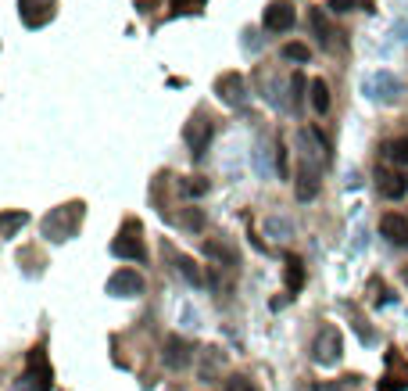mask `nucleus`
I'll use <instances>...</instances> for the list:
<instances>
[{"mask_svg": "<svg viewBox=\"0 0 408 391\" xmlns=\"http://www.w3.org/2000/svg\"><path fill=\"white\" fill-rule=\"evenodd\" d=\"M308 22H312V29H315V36H319V44L330 47V44H333V29H330V22H326V15L315 8V11H308Z\"/></svg>", "mask_w": 408, "mask_h": 391, "instance_id": "obj_16", "label": "nucleus"}, {"mask_svg": "<svg viewBox=\"0 0 408 391\" xmlns=\"http://www.w3.org/2000/svg\"><path fill=\"white\" fill-rule=\"evenodd\" d=\"M26 212H21V209H15V212H0V234H4V237H15L18 230H21V226H26Z\"/></svg>", "mask_w": 408, "mask_h": 391, "instance_id": "obj_17", "label": "nucleus"}, {"mask_svg": "<svg viewBox=\"0 0 408 391\" xmlns=\"http://www.w3.org/2000/svg\"><path fill=\"white\" fill-rule=\"evenodd\" d=\"M340 352H344L340 331H337V327H322V331L315 334V341H312V359L319 366H333L340 359Z\"/></svg>", "mask_w": 408, "mask_h": 391, "instance_id": "obj_4", "label": "nucleus"}, {"mask_svg": "<svg viewBox=\"0 0 408 391\" xmlns=\"http://www.w3.org/2000/svg\"><path fill=\"white\" fill-rule=\"evenodd\" d=\"M18 15L29 29H39L43 22H51L54 15V0H18Z\"/></svg>", "mask_w": 408, "mask_h": 391, "instance_id": "obj_10", "label": "nucleus"}, {"mask_svg": "<svg viewBox=\"0 0 408 391\" xmlns=\"http://www.w3.org/2000/svg\"><path fill=\"white\" fill-rule=\"evenodd\" d=\"M376 187L387 201H401L408 194V176L401 169H376Z\"/></svg>", "mask_w": 408, "mask_h": 391, "instance_id": "obj_9", "label": "nucleus"}, {"mask_svg": "<svg viewBox=\"0 0 408 391\" xmlns=\"http://www.w3.org/2000/svg\"><path fill=\"white\" fill-rule=\"evenodd\" d=\"M283 58H287V61H308L312 51H308L305 44H283Z\"/></svg>", "mask_w": 408, "mask_h": 391, "instance_id": "obj_21", "label": "nucleus"}, {"mask_svg": "<svg viewBox=\"0 0 408 391\" xmlns=\"http://www.w3.org/2000/svg\"><path fill=\"white\" fill-rule=\"evenodd\" d=\"M215 90H219V101H222V105H229V108H240L244 101H247V83H244L240 72H226V76H219Z\"/></svg>", "mask_w": 408, "mask_h": 391, "instance_id": "obj_7", "label": "nucleus"}, {"mask_svg": "<svg viewBox=\"0 0 408 391\" xmlns=\"http://www.w3.org/2000/svg\"><path fill=\"white\" fill-rule=\"evenodd\" d=\"M290 90H294V105H297L301 94H305V76H294V79H290Z\"/></svg>", "mask_w": 408, "mask_h": 391, "instance_id": "obj_27", "label": "nucleus"}, {"mask_svg": "<svg viewBox=\"0 0 408 391\" xmlns=\"http://www.w3.org/2000/svg\"><path fill=\"white\" fill-rule=\"evenodd\" d=\"M172 4H176V11H197L204 0H172Z\"/></svg>", "mask_w": 408, "mask_h": 391, "instance_id": "obj_29", "label": "nucleus"}, {"mask_svg": "<svg viewBox=\"0 0 408 391\" xmlns=\"http://www.w3.org/2000/svg\"><path fill=\"white\" fill-rule=\"evenodd\" d=\"M276 169H279V176H287V148L283 144L276 148Z\"/></svg>", "mask_w": 408, "mask_h": 391, "instance_id": "obj_26", "label": "nucleus"}, {"mask_svg": "<svg viewBox=\"0 0 408 391\" xmlns=\"http://www.w3.org/2000/svg\"><path fill=\"white\" fill-rule=\"evenodd\" d=\"M26 381L33 391H51L54 384V374H51V363L43 356V348H33L29 352V363H26Z\"/></svg>", "mask_w": 408, "mask_h": 391, "instance_id": "obj_5", "label": "nucleus"}, {"mask_svg": "<svg viewBox=\"0 0 408 391\" xmlns=\"http://www.w3.org/2000/svg\"><path fill=\"white\" fill-rule=\"evenodd\" d=\"M112 255L115 259H133V262H143L147 259V248H143V237H140V223L136 219H125L118 237L112 241Z\"/></svg>", "mask_w": 408, "mask_h": 391, "instance_id": "obj_2", "label": "nucleus"}, {"mask_svg": "<svg viewBox=\"0 0 408 391\" xmlns=\"http://www.w3.org/2000/svg\"><path fill=\"white\" fill-rule=\"evenodd\" d=\"M226 391H254V384L247 377H229L226 381Z\"/></svg>", "mask_w": 408, "mask_h": 391, "instance_id": "obj_24", "label": "nucleus"}, {"mask_svg": "<svg viewBox=\"0 0 408 391\" xmlns=\"http://www.w3.org/2000/svg\"><path fill=\"white\" fill-rule=\"evenodd\" d=\"M143 277L136 270H118L107 277V295H115V298H140L143 295Z\"/></svg>", "mask_w": 408, "mask_h": 391, "instance_id": "obj_6", "label": "nucleus"}, {"mask_svg": "<svg viewBox=\"0 0 408 391\" xmlns=\"http://www.w3.org/2000/svg\"><path fill=\"white\" fill-rule=\"evenodd\" d=\"M358 8V0H330V11L333 15H348V11H355Z\"/></svg>", "mask_w": 408, "mask_h": 391, "instance_id": "obj_23", "label": "nucleus"}, {"mask_svg": "<svg viewBox=\"0 0 408 391\" xmlns=\"http://www.w3.org/2000/svg\"><path fill=\"white\" fill-rule=\"evenodd\" d=\"M365 94L376 97V101H398L401 94V83L391 76V72H376L373 79H365Z\"/></svg>", "mask_w": 408, "mask_h": 391, "instance_id": "obj_12", "label": "nucleus"}, {"mask_svg": "<svg viewBox=\"0 0 408 391\" xmlns=\"http://www.w3.org/2000/svg\"><path fill=\"white\" fill-rule=\"evenodd\" d=\"M301 287H305V262L301 255H287V291L297 295Z\"/></svg>", "mask_w": 408, "mask_h": 391, "instance_id": "obj_15", "label": "nucleus"}, {"mask_svg": "<svg viewBox=\"0 0 408 391\" xmlns=\"http://www.w3.org/2000/svg\"><path fill=\"white\" fill-rule=\"evenodd\" d=\"M183 137H186L190 155H193V158H204V155H208V144H211V137H215V122H211L208 115H193V119L186 122Z\"/></svg>", "mask_w": 408, "mask_h": 391, "instance_id": "obj_3", "label": "nucleus"}, {"mask_svg": "<svg viewBox=\"0 0 408 391\" xmlns=\"http://www.w3.org/2000/svg\"><path fill=\"white\" fill-rule=\"evenodd\" d=\"M380 234L391 241V244H398V248H408V219H405V216L387 212V216L380 219Z\"/></svg>", "mask_w": 408, "mask_h": 391, "instance_id": "obj_13", "label": "nucleus"}, {"mask_svg": "<svg viewBox=\"0 0 408 391\" xmlns=\"http://www.w3.org/2000/svg\"><path fill=\"white\" fill-rule=\"evenodd\" d=\"M383 155H387V162H394V166H408V137L383 144Z\"/></svg>", "mask_w": 408, "mask_h": 391, "instance_id": "obj_18", "label": "nucleus"}, {"mask_svg": "<svg viewBox=\"0 0 408 391\" xmlns=\"http://www.w3.org/2000/svg\"><path fill=\"white\" fill-rule=\"evenodd\" d=\"M161 356H165V366L168 370H186L193 363V345H186L183 338H165Z\"/></svg>", "mask_w": 408, "mask_h": 391, "instance_id": "obj_11", "label": "nucleus"}, {"mask_svg": "<svg viewBox=\"0 0 408 391\" xmlns=\"http://www.w3.org/2000/svg\"><path fill=\"white\" fill-rule=\"evenodd\" d=\"M176 262H179V273H183L190 284H201V270H197V262L186 259V255H176Z\"/></svg>", "mask_w": 408, "mask_h": 391, "instance_id": "obj_20", "label": "nucleus"}, {"mask_svg": "<svg viewBox=\"0 0 408 391\" xmlns=\"http://www.w3.org/2000/svg\"><path fill=\"white\" fill-rule=\"evenodd\" d=\"M294 22H297V11H294L290 0H276V4H269L265 8V18H262L265 33H287Z\"/></svg>", "mask_w": 408, "mask_h": 391, "instance_id": "obj_8", "label": "nucleus"}, {"mask_svg": "<svg viewBox=\"0 0 408 391\" xmlns=\"http://www.w3.org/2000/svg\"><path fill=\"white\" fill-rule=\"evenodd\" d=\"M312 108H315L319 115L330 112V87L322 83V79H312Z\"/></svg>", "mask_w": 408, "mask_h": 391, "instance_id": "obj_19", "label": "nucleus"}, {"mask_svg": "<svg viewBox=\"0 0 408 391\" xmlns=\"http://www.w3.org/2000/svg\"><path fill=\"white\" fill-rule=\"evenodd\" d=\"M186 226H190V230H201V226H204V216H201L197 209L186 212Z\"/></svg>", "mask_w": 408, "mask_h": 391, "instance_id": "obj_28", "label": "nucleus"}, {"mask_svg": "<svg viewBox=\"0 0 408 391\" xmlns=\"http://www.w3.org/2000/svg\"><path fill=\"white\" fill-rule=\"evenodd\" d=\"M315 194H319V169L305 162L297 173V201H312Z\"/></svg>", "mask_w": 408, "mask_h": 391, "instance_id": "obj_14", "label": "nucleus"}, {"mask_svg": "<svg viewBox=\"0 0 408 391\" xmlns=\"http://www.w3.org/2000/svg\"><path fill=\"white\" fill-rule=\"evenodd\" d=\"M82 201H69V205H57V209H51V216L43 219V237L51 241H69L76 237L79 223H82Z\"/></svg>", "mask_w": 408, "mask_h": 391, "instance_id": "obj_1", "label": "nucleus"}, {"mask_svg": "<svg viewBox=\"0 0 408 391\" xmlns=\"http://www.w3.org/2000/svg\"><path fill=\"white\" fill-rule=\"evenodd\" d=\"M204 191H208L204 180H197V183H183V194H186V198H197V194H204Z\"/></svg>", "mask_w": 408, "mask_h": 391, "instance_id": "obj_25", "label": "nucleus"}, {"mask_svg": "<svg viewBox=\"0 0 408 391\" xmlns=\"http://www.w3.org/2000/svg\"><path fill=\"white\" fill-rule=\"evenodd\" d=\"M405 284H408V270H405Z\"/></svg>", "mask_w": 408, "mask_h": 391, "instance_id": "obj_30", "label": "nucleus"}, {"mask_svg": "<svg viewBox=\"0 0 408 391\" xmlns=\"http://www.w3.org/2000/svg\"><path fill=\"white\" fill-rule=\"evenodd\" d=\"M405 388H408V381H401V377H383L376 384V391H405Z\"/></svg>", "mask_w": 408, "mask_h": 391, "instance_id": "obj_22", "label": "nucleus"}]
</instances>
